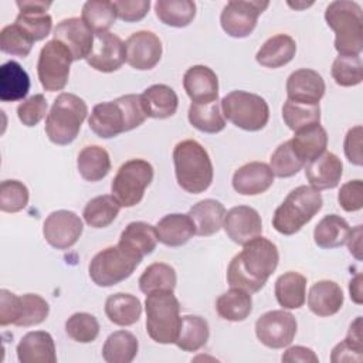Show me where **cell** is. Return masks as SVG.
<instances>
[{"instance_id":"obj_36","label":"cell","mask_w":363,"mask_h":363,"mask_svg":"<svg viewBox=\"0 0 363 363\" xmlns=\"http://www.w3.org/2000/svg\"><path fill=\"white\" fill-rule=\"evenodd\" d=\"M350 234V225L337 214L325 216L313 230L315 244L320 248H337L346 244Z\"/></svg>"},{"instance_id":"obj_20","label":"cell","mask_w":363,"mask_h":363,"mask_svg":"<svg viewBox=\"0 0 363 363\" xmlns=\"http://www.w3.org/2000/svg\"><path fill=\"white\" fill-rule=\"evenodd\" d=\"M325 81L319 72L309 68L294 71L286 79L288 99L302 104H319L325 95Z\"/></svg>"},{"instance_id":"obj_39","label":"cell","mask_w":363,"mask_h":363,"mask_svg":"<svg viewBox=\"0 0 363 363\" xmlns=\"http://www.w3.org/2000/svg\"><path fill=\"white\" fill-rule=\"evenodd\" d=\"M139 343L133 333L116 330L111 333L102 347V357L108 363H130L138 354Z\"/></svg>"},{"instance_id":"obj_35","label":"cell","mask_w":363,"mask_h":363,"mask_svg":"<svg viewBox=\"0 0 363 363\" xmlns=\"http://www.w3.org/2000/svg\"><path fill=\"white\" fill-rule=\"evenodd\" d=\"M77 167L84 180L99 182L111 170L109 153L98 145L85 146L78 155Z\"/></svg>"},{"instance_id":"obj_15","label":"cell","mask_w":363,"mask_h":363,"mask_svg":"<svg viewBox=\"0 0 363 363\" xmlns=\"http://www.w3.org/2000/svg\"><path fill=\"white\" fill-rule=\"evenodd\" d=\"M126 62L139 71L152 69L162 58L163 47L160 38L147 30H140L125 41Z\"/></svg>"},{"instance_id":"obj_40","label":"cell","mask_w":363,"mask_h":363,"mask_svg":"<svg viewBox=\"0 0 363 363\" xmlns=\"http://www.w3.org/2000/svg\"><path fill=\"white\" fill-rule=\"evenodd\" d=\"M121 204L112 194H102L91 199L84 207L82 217L92 228H105L119 214Z\"/></svg>"},{"instance_id":"obj_10","label":"cell","mask_w":363,"mask_h":363,"mask_svg":"<svg viewBox=\"0 0 363 363\" xmlns=\"http://www.w3.org/2000/svg\"><path fill=\"white\" fill-rule=\"evenodd\" d=\"M140 262L129 257L119 245L106 247L89 262L88 272L98 286H113L129 278Z\"/></svg>"},{"instance_id":"obj_56","label":"cell","mask_w":363,"mask_h":363,"mask_svg":"<svg viewBox=\"0 0 363 363\" xmlns=\"http://www.w3.org/2000/svg\"><path fill=\"white\" fill-rule=\"evenodd\" d=\"M362 126L356 125L347 130L345 136V155L347 160L356 166H362L363 156H362Z\"/></svg>"},{"instance_id":"obj_14","label":"cell","mask_w":363,"mask_h":363,"mask_svg":"<svg viewBox=\"0 0 363 363\" xmlns=\"http://www.w3.org/2000/svg\"><path fill=\"white\" fill-rule=\"evenodd\" d=\"M82 230V220L69 210L52 211L43 224L45 241L57 250H67L72 247L81 237Z\"/></svg>"},{"instance_id":"obj_3","label":"cell","mask_w":363,"mask_h":363,"mask_svg":"<svg viewBox=\"0 0 363 363\" xmlns=\"http://www.w3.org/2000/svg\"><path fill=\"white\" fill-rule=\"evenodd\" d=\"M174 174L179 186L191 194L206 191L213 182V163L207 150L194 139L179 142L173 149Z\"/></svg>"},{"instance_id":"obj_6","label":"cell","mask_w":363,"mask_h":363,"mask_svg":"<svg viewBox=\"0 0 363 363\" xmlns=\"http://www.w3.org/2000/svg\"><path fill=\"white\" fill-rule=\"evenodd\" d=\"M88 115V106L82 98L71 92L60 94L45 118V133L55 145H69L81 130Z\"/></svg>"},{"instance_id":"obj_47","label":"cell","mask_w":363,"mask_h":363,"mask_svg":"<svg viewBox=\"0 0 363 363\" xmlns=\"http://www.w3.org/2000/svg\"><path fill=\"white\" fill-rule=\"evenodd\" d=\"M303 166H305V163L295 153V150L291 145V140L281 143L274 150V153L271 155V159H269V167H271L274 176H278V177L295 176Z\"/></svg>"},{"instance_id":"obj_27","label":"cell","mask_w":363,"mask_h":363,"mask_svg":"<svg viewBox=\"0 0 363 363\" xmlns=\"http://www.w3.org/2000/svg\"><path fill=\"white\" fill-rule=\"evenodd\" d=\"M146 116L155 119H166L176 113L179 106L177 94L164 84L150 85L140 95Z\"/></svg>"},{"instance_id":"obj_41","label":"cell","mask_w":363,"mask_h":363,"mask_svg":"<svg viewBox=\"0 0 363 363\" xmlns=\"http://www.w3.org/2000/svg\"><path fill=\"white\" fill-rule=\"evenodd\" d=\"M189 122L204 133H218L225 128V119L218 101L210 104H193L189 108Z\"/></svg>"},{"instance_id":"obj_19","label":"cell","mask_w":363,"mask_h":363,"mask_svg":"<svg viewBox=\"0 0 363 363\" xmlns=\"http://www.w3.org/2000/svg\"><path fill=\"white\" fill-rule=\"evenodd\" d=\"M16 6L20 13L16 17L14 24H17L34 43L44 40L52 28V18L47 13L51 1L17 0Z\"/></svg>"},{"instance_id":"obj_59","label":"cell","mask_w":363,"mask_h":363,"mask_svg":"<svg viewBox=\"0 0 363 363\" xmlns=\"http://www.w3.org/2000/svg\"><path fill=\"white\" fill-rule=\"evenodd\" d=\"M349 244V252L353 254L357 259H362L360 251H362V225H356L353 230H350L349 238L346 241Z\"/></svg>"},{"instance_id":"obj_4","label":"cell","mask_w":363,"mask_h":363,"mask_svg":"<svg viewBox=\"0 0 363 363\" xmlns=\"http://www.w3.org/2000/svg\"><path fill=\"white\" fill-rule=\"evenodd\" d=\"M325 20L335 31L339 55H360L363 50V11L356 1L336 0L325 10Z\"/></svg>"},{"instance_id":"obj_30","label":"cell","mask_w":363,"mask_h":363,"mask_svg":"<svg viewBox=\"0 0 363 363\" xmlns=\"http://www.w3.org/2000/svg\"><path fill=\"white\" fill-rule=\"evenodd\" d=\"M156 233L162 244L167 247H180L196 234V228L189 214L173 213L157 221Z\"/></svg>"},{"instance_id":"obj_18","label":"cell","mask_w":363,"mask_h":363,"mask_svg":"<svg viewBox=\"0 0 363 363\" xmlns=\"http://www.w3.org/2000/svg\"><path fill=\"white\" fill-rule=\"evenodd\" d=\"M223 227L228 238L238 245H245L262 233L261 216L250 206H237L225 211Z\"/></svg>"},{"instance_id":"obj_46","label":"cell","mask_w":363,"mask_h":363,"mask_svg":"<svg viewBox=\"0 0 363 363\" xmlns=\"http://www.w3.org/2000/svg\"><path fill=\"white\" fill-rule=\"evenodd\" d=\"M332 78L340 86H356L363 81V64L360 55H339L330 69Z\"/></svg>"},{"instance_id":"obj_28","label":"cell","mask_w":363,"mask_h":363,"mask_svg":"<svg viewBox=\"0 0 363 363\" xmlns=\"http://www.w3.org/2000/svg\"><path fill=\"white\" fill-rule=\"evenodd\" d=\"M187 214L194 224L196 234L208 237L218 233V230L223 227L225 208L218 200L204 199L196 203Z\"/></svg>"},{"instance_id":"obj_31","label":"cell","mask_w":363,"mask_h":363,"mask_svg":"<svg viewBox=\"0 0 363 363\" xmlns=\"http://www.w3.org/2000/svg\"><path fill=\"white\" fill-rule=\"evenodd\" d=\"M30 77L17 61H7L0 67V101L14 102L27 96Z\"/></svg>"},{"instance_id":"obj_61","label":"cell","mask_w":363,"mask_h":363,"mask_svg":"<svg viewBox=\"0 0 363 363\" xmlns=\"http://www.w3.org/2000/svg\"><path fill=\"white\" fill-rule=\"evenodd\" d=\"M312 4H313L312 1L311 3H305V1H295V3H292V1H288V6L295 9V10H302V9H306V7L312 6Z\"/></svg>"},{"instance_id":"obj_33","label":"cell","mask_w":363,"mask_h":363,"mask_svg":"<svg viewBox=\"0 0 363 363\" xmlns=\"http://www.w3.org/2000/svg\"><path fill=\"white\" fill-rule=\"evenodd\" d=\"M275 298L284 309H299L306 299V278L295 271H288L275 281Z\"/></svg>"},{"instance_id":"obj_25","label":"cell","mask_w":363,"mask_h":363,"mask_svg":"<svg viewBox=\"0 0 363 363\" xmlns=\"http://www.w3.org/2000/svg\"><path fill=\"white\" fill-rule=\"evenodd\" d=\"M17 359L21 363H55L57 353L52 336L45 330L26 333L17 345Z\"/></svg>"},{"instance_id":"obj_29","label":"cell","mask_w":363,"mask_h":363,"mask_svg":"<svg viewBox=\"0 0 363 363\" xmlns=\"http://www.w3.org/2000/svg\"><path fill=\"white\" fill-rule=\"evenodd\" d=\"M296 52V43L288 34H275L269 37L258 50L255 60L267 68H279L292 61Z\"/></svg>"},{"instance_id":"obj_8","label":"cell","mask_w":363,"mask_h":363,"mask_svg":"<svg viewBox=\"0 0 363 363\" xmlns=\"http://www.w3.org/2000/svg\"><path fill=\"white\" fill-rule=\"evenodd\" d=\"M223 115L237 128L257 132L261 130L269 119V106L267 101L252 92L231 91L223 96L221 102Z\"/></svg>"},{"instance_id":"obj_43","label":"cell","mask_w":363,"mask_h":363,"mask_svg":"<svg viewBox=\"0 0 363 363\" xmlns=\"http://www.w3.org/2000/svg\"><path fill=\"white\" fill-rule=\"evenodd\" d=\"M177 282L176 271L164 262L150 264L139 278V289L143 294L155 291H174Z\"/></svg>"},{"instance_id":"obj_37","label":"cell","mask_w":363,"mask_h":363,"mask_svg":"<svg viewBox=\"0 0 363 363\" xmlns=\"http://www.w3.org/2000/svg\"><path fill=\"white\" fill-rule=\"evenodd\" d=\"M216 311L225 320L242 322L252 311L251 294L240 288H231L217 298Z\"/></svg>"},{"instance_id":"obj_22","label":"cell","mask_w":363,"mask_h":363,"mask_svg":"<svg viewBox=\"0 0 363 363\" xmlns=\"http://www.w3.org/2000/svg\"><path fill=\"white\" fill-rule=\"evenodd\" d=\"M159 238L156 227L143 223L133 221L129 223L119 237L118 245L132 258L142 262L143 257L153 252Z\"/></svg>"},{"instance_id":"obj_12","label":"cell","mask_w":363,"mask_h":363,"mask_svg":"<svg viewBox=\"0 0 363 363\" xmlns=\"http://www.w3.org/2000/svg\"><path fill=\"white\" fill-rule=\"evenodd\" d=\"M268 6V1L261 0H231L221 11V28L234 38L248 37L254 31L259 14Z\"/></svg>"},{"instance_id":"obj_51","label":"cell","mask_w":363,"mask_h":363,"mask_svg":"<svg viewBox=\"0 0 363 363\" xmlns=\"http://www.w3.org/2000/svg\"><path fill=\"white\" fill-rule=\"evenodd\" d=\"M28 189L18 180H4L0 184V210L4 213L21 211L28 204Z\"/></svg>"},{"instance_id":"obj_53","label":"cell","mask_w":363,"mask_h":363,"mask_svg":"<svg viewBox=\"0 0 363 363\" xmlns=\"http://www.w3.org/2000/svg\"><path fill=\"white\" fill-rule=\"evenodd\" d=\"M337 201L340 207L347 211H357L363 207V183L360 179H354L350 182H346L342 184L339 194H337Z\"/></svg>"},{"instance_id":"obj_50","label":"cell","mask_w":363,"mask_h":363,"mask_svg":"<svg viewBox=\"0 0 363 363\" xmlns=\"http://www.w3.org/2000/svg\"><path fill=\"white\" fill-rule=\"evenodd\" d=\"M21 298V313L16 326H34L45 320L50 312L48 302L37 294H24Z\"/></svg>"},{"instance_id":"obj_32","label":"cell","mask_w":363,"mask_h":363,"mask_svg":"<svg viewBox=\"0 0 363 363\" xmlns=\"http://www.w3.org/2000/svg\"><path fill=\"white\" fill-rule=\"evenodd\" d=\"M289 140L298 157L306 164V162L316 159L326 150L328 133L323 126L315 123L295 132Z\"/></svg>"},{"instance_id":"obj_7","label":"cell","mask_w":363,"mask_h":363,"mask_svg":"<svg viewBox=\"0 0 363 363\" xmlns=\"http://www.w3.org/2000/svg\"><path fill=\"white\" fill-rule=\"evenodd\" d=\"M146 332L160 345L174 343L182 325L180 303L173 291H155L146 295Z\"/></svg>"},{"instance_id":"obj_52","label":"cell","mask_w":363,"mask_h":363,"mask_svg":"<svg viewBox=\"0 0 363 363\" xmlns=\"http://www.w3.org/2000/svg\"><path fill=\"white\" fill-rule=\"evenodd\" d=\"M47 99L43 94H35L17 106V116L26 126H35L47 113Z\"/></svg>"},{"instance_id":"obj_49","label":"cell","mask_w":363,"mask_h":363,"mask_svg":"<svg viewBox=\"0 0 363 363\" xmlns=\"http://www.w3.org/2000/svg\"><path fill=\"white\" fill-rule=\"evenodd\" d=\"M33 44L34 41L17 24H9L0 31V48L6 54L24 58L30 54Z\"/></svg>"},{"instance_id":"obj_38","label":"cell","mask_w":363,"mask_h":363,"mask_svg":"<svg viewBox=\"0 0 363 363\" xmlns=\"http://www.w3.org/2000/svg\"><path fill=\"white\" fill-rule=\"evenodd\" d=\"M210 336L208 323L199 315L182 316V325L179 329L174 345L183 352H197L201 349Z\"/></svg>"},{"instance_id":"obj_13","label":"cell","mask_w":363,"mask_h":363,"mask_svg":"<svg viewBox=\"0 0 363 363\" xmlns=\"http://www.w3.org/2000/svg\"><path fill=\"white\" fill-rule=\"evenodd\" d=\"M298 323L291 312L275 309L265 312L255 322V335L258 340L269 349H282L292 343L296 335Z\"/></svg>"},{"instance_id":"obj_16","label":"cell","mask_w":363,"mask_h":363,"mask_svg":"<svg viewBox=\"0 0 363 363\" xmlns=\"http://www.w3.org/2000/svg\"><path fill=\"white\" fill-rule=\"evenodd\" d=\"M126 61L125 43L113 33L95 34L94 45L86 57V62L91 68L99 72H113L122 67Z\"/></svg>"},{"instance_id":"obj_58","label":"cell","mask_w":363,"mask_h":363,"mask_svg":"<svg viewBox=\"0 0 363 363\" xmlns=\"http://www.w3.org/2000/svg\"><path fill=\"white\" fill-rule=\"evenodd\" d=\"M282 362H299V363H318L319 357L316 353L305 346H292L282 354Z\"/></svg>"},{"instance_id":"obj_9","label":"cell","mask_w":363,"mask_h":363,"mask_svg":"<svg viewBox=\"0 0 363 363\" xmlns=\"http://www.w3.org/2000/svg\"><path fill=\"white\" fill-rule=\"evenodd\" d=\"M152 180L153 166L143 159H130L118 169L111 184L112 196L121 207H133L140 203Z\"/></svg>"},{"instance_id":"obj_54","label":"cell","mask_w":363,"mask_h":363,"mask_svg":"<svg viewBox=\"0 0 363 363\" xmlns=\"http://www.w3.org/2000/svg\"><path fill=\"white\" fill-rule=\"evenodd\" d=\"M112 3L116 10V17L126 23L142 20L150 7L149 0H118Z\"/></svg>"},{"instance_id":"obj_5","label":"cell","mask_w":363,"mask_h":363,"mask_svg":"<svg viewBox=\"0 0 363 363\" xmlns=\"http://www.w3.org/2000/svg\"><path fill=\"white\" fill-rule=\"evenodd\" d=\"M322 206L323 199L319 190L312 186H298L277 207L272 217V227L279 234L292 235L308 224Z\"/></svg>"},{"instance_id":"obj_48","label":"cell","mask_w":363,"mask_h":363,"mask_svg":"<svg viewBox=\"0 0 363 363\" xmlns=\"http://www.w3.org/2000/svg\"><path fill=\"white\" fill-rule=\"evenodd\" d=\"M67 335L79 343L94 342L99 333V323L96 318L86 312H77L65 322Z\"/></svg>"},{"instance_id":"obj_60","label":"cell","mask_w":363,"mask_h":363,"mask_svg":"<svg viewBox=\"0 0 363 363\" xmlns=\"http://www.w3.org/2000/svg\"><path fill=\"white\" fill-rule=\"evenodd\" d=\"M349 292L350 298L354 303L360 305L363 302L362 299V274H357L349 284Z\"/></svg>"},{"instance_id":"obj_21","label":"cell","mask_w":363,"mask_h":363,"mask_svg":"<svg viewBox=\"0 0 363 363\" xmlns=\"http://www.w3.org/2000/svg\"><path fill=\"white\" fill-rule=\"evenodd\" d=\"M183 88L193 104H210L218 99V78L206 65H193L183 75Z\"/></svg>"},{"instance_id":"obj_26","label":"cell","mask_w":363,"mask_h":363,"mask_svg":"<svg viewBox=\"0 0 363 363\" xmlns=\"http://www.w3.org/2000/svg\"><path fill=\"white\" fill-rule=\"evenodd\" d=\"M343 291L335 282L329 279H322L313 284L308 294V306L312 313L320 318L332 316L340 311L343 306Z\"/></svg>"},{"instance_id":"obj_2","label":"cell","mask_w":363,"mask_h":363,"mask_svg":"<svg viewBox=\"0 0 363 363\" xmlns=\"http://www.w3.org/2000/svg\"><path fill=\"white\" fill-rule=\"evenodd\" d=\"M146 118L140 95L126 94L115 101L96 104L88 118V125L96 136L109 139L140 126Z\"/></svg>"},{"instance_id":"obj_11","label":"cell","mask_w":363,"mask_h":363,"mask_svg":"<svg viewBox=\"0 0 363 363\" xmlns=\"http://www.w3.org/2000/svg\"><path fill=\"white\" fill-rule=\"evenodd\" d=\"M71 62L72 57L61 43L57 40L47 41L40 51L37 62V75L41 86L48 92L64 89L68 82Z\"/></svg>"},{"instance_id":"obj_57","label":"cell","mask_w":363,"mask_h":363,"mask_svg":"<svg viewBox=\"0 0 363 363\" xmlns=\"http://www.w3.org/2000/svg\"><path fill=\"white\" fill-rule=\"evenodd\" d=\"M362 359H363V345L352 342L347 337L333 347L332 356H330V360L333 363H339V362H357V363H360Z\"/></svg>"},{"instance_id":"obj_17","label":"cell","mask_w":363,"mask_h":363,"mask_svg":"<svg viewBox=\"0 0 363 363\" xmlns=\"http://www.w3.org/2000/svg\"><path fill=\"white\" fill-rule=\"evenodd\" d=\"M52 35V40H57L69 51L72 61H79L84 58L86 60L92 50L95 37L88 26L84 23V20L79 17H69L61 20L55 26Z\"/></svg>"},{"instance_id":"obj_24","label":"cell","mask_w":363,"mask_h":363,"mask_svg":"<svg viewBox=\"0 0 363 363\" xmlns=\"http://www.w3.org/2000/svg\"><path fill=\"white\" fill-rule=\"evenodd\" d=\"M343 174L342 160L332 152H323L316 159L308 162L305 176L316 190L333 189L339 184Z\"/></svg>"},{"instance_id":"obj_45","label":"cell","mask_w":363,"mask_h":363,"mask_svg":"<svg viewBox=\"0 0 363 363\" xmlns=\"http://www.w3.org/2000/svg\"><path fill=\"white\" fill-rule=\"evenodd\" d=\"M282 119L285 125L298 132L306 126L320 122V108L319 104H302L286 99L282 105Z\"/></svg>"},{"instance_id":"obj_44","label":"cell","mask_w":363,"mask_h":363,"mask_svg":"<svg viewBox=\"0 0 363 363\" xmlns=\"http://www.w3.org/2000/svg\"><path fill=\"white\" fill-rule=\"evenodd\" d=\"M88 28L95 33H106L116 20V10L112 1L91 0L85 1L82 6V17Z\"/></svg>"},{"instance_id":"obj_23","label":"cell","mask_w":363,"mask_h":363,"mask_svg":"<svg viewBox=\"0 0 363 363\" xmlns=\"http://www.w3.org/2000/svg\"><path fill=\"white\" fill-rule=\"evenodd\" d=\"M274 173L264 162H250L233 174V187L242 196H257L267 191L274 183Z\"/></svg>"},{"instance_id":"obj_34","label":"cell","mask_w":363,"mask_h":363,"mask_svg":"<svg viewBox=\"0 0 363 363\" xmlns=\"http://www.w3.org/2000/svg\"><path fill=\"white\" fill-rule=\"evenodd\" d=\"M105 313L113 325L130 326L139 320L142 315V303L132 294L116 292L106 298Z\"/></svg>"},{"instance_id":"obj_42","label":"cell","mask_w":363,"mask_h":363,"mask_svg":"<svg viewBox=\"0 0 363 363\" xmlns=\"http://www.w3.org/2000/svg\"><path fill=\"white\" fill-rule=\"evenodd\" d=\"M156 17L170 27H186L196 16V3L191 0H157L155 3Z\"/></svg>"},{"instance_id":"obj_55","label":"cell","mask_w":363,"mask_h":363,"mask_svg":"<svg viewBox=\"0 0 363 363\" xmlns=\"http://www.w3.org/2000/svg\"><path fill=\"white\" fill-rule=\"evenodd\" d=\"M20 313L21 298L7 289H0V325H16Z\"/></svg>"},{"instance_id":"obj_1","label":"cell","mask_w":363,"mask_h":363,"mask_svg":"<svg viewBox=\"0 0 363 363\" xmlns=\"http://www.w3.org/2000/svg\"><path fill=\"white\" fill-rule=\"evenodd\" d=\"M279 252L277 245L264 237L247 242L227 268V281L231 288H240L250 294L258 292L277 269Z\"/></svg>"}]
</instances>
